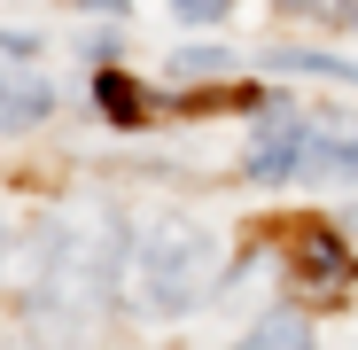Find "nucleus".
<instances>
[{"mask_svg": "<svg viewBox=\"0 0 358 350\" xmlns=\"http://www.w3.org/2000/svg\"><path fill=\"white\" fill-rule=\"evenodd\" d=\"M210 272H218L210 233L195 218H156L125 249V296H133V312H187V304H203Z\"/></svg>", "mask_w": 358, "mask_h": 350, "instance_id": "f257e3e1", "label": "nucleus"}, {"mask_svg": "<svg viewBox=\"0 0 358 350\" xmlns=\"http://www.w3.org/2000/svg\"><path fill=\"white\" fill-rule=\"evenodd\" d=\"M288 265H296V288H304L312 304H335L350 288V249H343V233H327V226H296Z\"/></svg>", "mask_w": 358, "mask_h": 350, "instance_id": "f03ea898", "label": "nucleus"}, {"mask_svg": "<svg viewBox=\"0 0 358 350\" xmlns=\"http://www.w3.org/2000/svg\"><path fill=\"white\" fill-rule=\"evenodd\" d=\"M304 148H312V133H304L296 109L265 117V133H257V148H250V180H288V171L304 163Z\"/></svg>", "mask_w": 358, "mask_h": 350, "instance_id": "7ed1b4c3", "label": "nucleus"}, {"mask_svg": "<svg viewBox=\"0 0 358 350\" xmlns=\"http://www.w3.org/2000/svg\"><path fill=\"white\" fill-rule=\"evenodd\" d=\"M234 350H312V327L304 319H296V312H265L242 342H234Z\"/></svg>", "mask_w": 358, "mask_h": 350, "instance_id": "20e7f679", "label": "nucleus"}, {"mask_svg": "<svg viewBox=\"0 0 358 350\" xmlns=\"http://www.w3.org/2000/svg\"><path fill=\"white\" fill-rule=\"evenodd\" d=\"M94 101L109 109V125H141V86H133V78L101 71V78H94Z\"/></svg>", "mask_w": 358, "mask_h": 350, "instance_id": "39448f33", "label": "nucleus"}, {"mask_svg": "<svg viewBox=\"0 0 358 350\" xmlns=\"http://www.w3.org/2000/svg\"><path fill=\"white\" fill-rule=\"evenodd\" d=\"M39 117H47V86L39 78H8V133H24V125H39Z\"/></svg>", "mask_w": 358, "mask_h": 350, "instance_id": "423d86ee", "label": "nucleus"}, {"mask_svg": "<svg viewBox=\"0 0 358 350\" xmlns=\"http://www.w3.org/2000/svg\"><path fill=\"white\" fill-rule=\"evenodd\" d=\"M171 8L187 16V24H210V16H226V8H234V0H171Z\"/></svg>", "mask_w": 358, "mask_h": 350, "instance_id": "0eeeda50", "label": "nucleus"}, {"mask_svg": "<svg viewBox=\"0 0 358 350\" xmlns=\"http://www.w3.org/2000/svg\"><path fill=\"white\" fill-rule=\"evenodd\" d=\"M78 8H101V16H117V8H125V0H78Z\"/></svg>", "mask_w": 358, "mask_h": 350, "instance_id": "6e6552de", "label": "nucleus"}]
</instances>
